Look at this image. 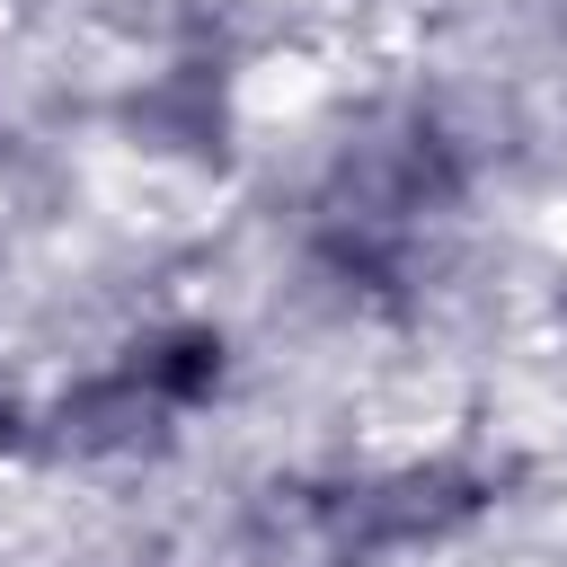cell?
I'll return each instance as SVG.
<instances>
[{
	"label": "cell",
	"instance_id": "4",
	"mask_svg": "<svg viewBox=\"0 0 567 567\" xmlns=\"http://www.w3.org/2000/svg\"><path fill=\"white\" fill-rule=\"evenodd\" d=\"M133 124H142L159 151H221V89H213L204 71H168V80L133 106Z\"/></svg>",
	"mask_w": 567,
	"mask_h": 567
},
{
	"label": "cell",
	"instance_id": "1",
	"mask_svg": "<svg viewBox=\"0 0 567 567\" xmlns=\"http://www.w3.org/2000/svg\"><path fill=\"white\" fill-rule=\"evenodd\" d=\"M478 505H487V478H478V470H461V461H416V470H390V478H363V487L328 496V532H337L346 549H416V540L461 532Z\"/></svg>",
	"mask_w": 567,
	"mask_h": 567
},
{
	"label": "cell",
	"instance_id": "2",
	"mask_svg": "<svg viewBox=\"0 0 567 567\" xmlns=\"http://www.w3.org/2000/svg\"><path fill=\"white\" fill-rule=\"evenodd\" d=\"M53 425H62V443H71V452H142V443H159L168 408H159V399H151V390H142V381L115 363L106 381L71 390Z\"/></svg>",
	"mask_w": 567,
	"mask_h": 567
},
{
	"label": "cell",
	"instance_id": "3",
	"mask_svg": "<svg viewBox=\"0 0 567 567\" xmlns=\"http://www.w3.org/2000/svg\"><path fill=\"white\" fill-rule=\"evenodd\" d=\"M124 372H133L168 416H186V408H204V399L221 390L230 354H221V337H213V328H159V337H142V346L124 354Z\"/></svg>",
	"mask_w": 567,
	"mask_h": 567
}]
</instances>
